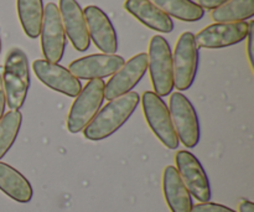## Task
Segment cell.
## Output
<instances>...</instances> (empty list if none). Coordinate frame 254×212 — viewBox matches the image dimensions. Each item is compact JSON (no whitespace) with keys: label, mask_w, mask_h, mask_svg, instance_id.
Listing matches in <instances>:
<instances>
[{"label":"cell","mask_w":254,"mask_h":212,"mask_svg":"<svg viewBox=\"0 0 254 212\" xmlns=\"http://www.w3.org/2000/svg\"><path fill=\"white\" fill-rule=\"evenodd\" d=\"M139 103L140 96L133 91L109 101L83 129L86 139L98 141L113 136L130 118Z\"/></svg>","instance_id":"obj_1"},{"label":"cell","mask_w":254,"mask_h":212,"mask_svg":"<svg viewBox=\"0 0 254 212\" xmlns=\"http://www.w3.org/2000/svg\"><path fill=\"white\" fill-rule=\"evenodd\" d=\"M1 77L7 107L19 111L24 106L30 88L29 61L22 50H10L5 59L4 73Z\"/></svg>","instance_id":"obj_2"},{"label":"cell","mask_w":254,"mask_h":212,"mask_svg":"<svg viewBox=\"0 0 254 212\" xmlns=\"http://www.w3.org/2000/svg\"><path fill=\"white\" fill-rule=\"evenodd\" d=\"M148 69L154 92L159 97H165L174 89L173 52L165 37L155 35L149 44Z\"/></svg>","instance_id":"obj_3"},{"label":"cell","mask_w":254,"mask_h":212,"mask_svg":"<svg viewBox=\"0 0 254 212\" xmlns=\"http://www.w3.org/2000/svg\"><path fill=\"white\" fill-rule=\"evenodd\" d=\"M104 86L103 79H91L77 94L67 117L69 133L82 132L96 117L104 101Z\"/></svg>","instance_id":"obj_4"},{"label":"cell","mask_w":254,"mask_h":212,"mask_svg":"<svg viewBox=\"0 0 254 212\" xmlns=\"http://www.w3.org/2000/svg\"><path fill=\"white\" fill-rule=\"evenodd\" d=\"M140 101L143 103L144 116L153 133L168 149H178L180 141L176 134L170 111L164 99L155 92L146 91Z\"/></svg>","instance_id":"obj_5"},{"label":"cell","mask_w":254,"mask_h":212,"mask_svg":"<svg viewBox=\"0 0 254 212\" xmlns=\"http://www.w3.org/2000/svg\"><path fill=\"white\" fill-rule=\"evenodd\" d=\"M198 66V47L195 35L186 31L180 35L173 54L174 87L179 91H186L195 81Z\"/></svg>","instance_id":"obj_6"},{"label":"cell","mask_w":254,"mask_h":212,"mask_svg":"<svg viewBox=\"0 0 254 212\" xmlns=\"http://www.w3.org/2000/svg\"><path fill=\"white\" fill-rule=\"evenodd\" d=\"M169 111L179 141L186 148H195L200 141V123L190 99L180 92H175L170 97Z\"/></svg>","instance_id":"obj_7"},{"label":"cell","mask_w":254,"mask_h":212,"mask_svg":"<svg viewBox=\"0 0 254 212\" xmlns=\"http://www.w3.org/2000/svg\"><path fill=\"white\" fill-rule=\"evenodd\" d=\"M40 36L45 60L59 64L64 57L66 49V32L59 6L55 2H49L46 4V7H44V19Z\"/></svg>","instance_id":"obj_8"},{"label":"cell","mask_w":254,"mask_h":212,"mask_svg":"<svg viewBox=\"0 0 254 212\" xmlns=\"http://www.w3.org/2000/svg\"><path fill=\"white\" fill-rule=\"evenodd\" d=\"M176 170L191 196L200 203H208L211 199V186L202 164L192 153L179 150L175 155Z\"/></svg>","instance_id":"obj_9"},{"label":"cell","mask_w":254,"mask_h":212,"mask_svg":"<svg viewBox=\"0 0 254 212\" xmlns=\"http://www.w3.org/2000/svg\"><path fill=\"white\" fill-rule=\"evenodd\" d=\"M148 71V55L145 52L135 55L124 62L123 66L111 77L104 86V98L112 101L123 94L131 92V89L140 82Z\"/></svg>","instance_id":"obj_10"},{"label":"cell","mask_w":254,"mask_h":212,"mask_svg":"<svg viewBox=\"0 0 254 212\" xmlns=\"http://www.w3.org/2000/svg\"><path fill=\"white\" fill-rule=\"evenodd\" d=\"M250 22H215L197 32L195 41L201 49H222L247 39Z\"/></svg>","instance_id":"obj_11"},{"label":"cell","mask_w":254,"mask_h":212,"mask_svg":"<svg viewBox=\"0 0 254 212\" xmlns=\"http://www.w3.org/2000/svg\"><path fill=\"white\" fill-rule=\"evenodd\" d=\"M124 59L116 54H96L74 60L68 71L78 79H103L113 76L124 65Z\"/></svg>","instance_id":"obj_12"},{"label":"cell","mask_w":254,"mask_h":212,"mask_svg":"<svg viewBox=\"0 0 254 212\" xmlns=\"http://www.w3.org/2000/svg\"><path fill=\"white\" fill-rule=\"evenodd\" d=\"M32 70L37 78L54 91L68 97H77L81 92V81L61 65L46 60H36L32 64Z\"/></svg>","instance_id":"obj_13"},{"label":"cell","mask_w":254,"mask_h":212,"mask_svg":"<svg viewBox=\"0 0 254 212\" xmlns=\"http://www.w3.org/2000/svg\"><path fill=\"white\" fill-rule=\"evenodd\" d=\"M89 39L103 54H116L118 39L113 24L106 12L98 6L89 5L83 10Z\"/></svg>","instance_id":"obj_14"},{"label":"cell","mask_w":254,"mask_h":212,"mask_svg":"<svg viewBox=\"0 0 254 212\" xmlns=\"http://www.w3.org/2000/svg\"><path fill=\"white\" fill-rule=\"evenodd\" d=\"M60 14L64 22V32L74 49L79 52L88 50L91 39L87 29L82 7L76 0H60Z\"/></svg>","instance_id":"obj_15"},{"label":"cell","mask_w":254,"mask_h":212,"mask_svg":"<svg viewBox=\"0 0 254 212\" xmlns=\"http://www.w3.org/2000/svg\"><path fill=\"white\" fill-rule=\"evenodd\" d=\"M163 190L171 212H191L192 196L184 184L175 166H166L163 174Z\"/></svg>","instance_id":"obj_16"},{"label":"cell","mask_w":254,"mask_h":212,"mask_svg":"<svg viewBox=\"0 0 254 212\" xmlns=\"http://www.w3.org/2000/svg\"><path fill=\"white\" fill-rule=\"evenodd\" d=\"M124 9L151 30L164 34H169L174 30L171 17L149 0H126Z\"/></svg>","instance_id":"obj_17"},{"label":"cell","mask_w":254,"mask_h":212,"mask_svg":"<svg viewBox=\"0 0 254 212\" xmlns=\"http://www.w3.org/2000/svg\"><path fill=\"white\" fill-rule=\"evenodd\" d=\"M0 190L17 203L26 204L32 199L31 184L12 166L0 161Z\"/></svg>","instance_id":"obj_18"},{"label":"cell","mask_w":254,"mask_h":212,"mask_svg":"<svg viewBox=\"0 0 254 212\" xmlns=\"http://www.w3.org/2000/svg\"><path fill=\"white\" fill-rule=\"evenodd\" d=\"M17 14L22 30L30 39L40 36L44 19L42 0H16Z\"/></svg>","instance_id":"obj_19"},{"label":"cell","mask_w":254,"mask_h":212,"mask_svg":"<svg viewBox=\"0 0 254 212\" xmlns=\"http://www.w3.org/2000/svg\"><path fill=\"white\" fill-rule=\"evenodd\" d=\"M168 16L176 17L181 21H198L205 15V10L192 0H149Z\"/></svg>","instance_id":"obj_20"},{"label":"cell","mask_w":254,"mask_h":212,"mask_svg":"<svg viewBox=\"0 0 254 212\" xmlns=\"http://www.w3.org/2000/svg\"><path fill=\"white\" fill-rule=\"evenodd\" d=\"M254 15V0H228L211 12L216 22H240L252 19Z\"/></svg>","instance_id":"obj_21"},{"label":"cell","mask_w":254,"mask_h":212,"mask_svg":"<svg viewBox=\"0 0 254 212\" xmlns=\"http://www.w3.org/2000/svg\"><path fill=\"white\" fill-rule=\"evenodd\" d=\"M22 123V114L16 109H10L0 119V159L10 150L17 138Z\"/></svg>","instance_id":"obj_22"},{"label":"cell","mask_w":254,"mask_h":212,"mask_svg":"<svg viewBox=\"0 0 254 212\" xmlns=\"http://www.w3.org/2000/svg\"><path fill=\"white\" fill-rule=\"evenodd\" d=\"M191 212H236L232 209L227 208L225 205L215 203H201L197 205L192 206Z\"/></svg>","instance_id":"obj_23"},{"label":"cell","mask_w":254,"mask_h":212,"mask_svg":"<svg viewBox=\"0 0 254 212\" xmlns=\"http://www.w3.org/2000/svg\"><path fill=\"white\" fill-rule=\"evenodd\" d=\"M253 34H254V21H250V31L247 35V54L250 60L251 67L253 69Z\"/></svg>","instance_id":"obj_24"},{"label":"cell","mask_w":254,"mask_h":212,"mask_svg":"<svg viewBox=\"0 0 254 212\" xmlns=\"http://www.w3.org/2000/svg\"><path fill=\"white\" fill-rule=\"evenodd\" d=\"M228 0H197V4L202 7L203 10H213L216 7L221 6L222 4L227 2Z\"/></svg>","instance_id":"obj_25"},{"label":"cell","mask_w":254,"mask_h":212,"mask_svg":"<svg viewBox=\"0 0 254 212\" xmlns=\"http://www.w3.org/2000/svg\"><path fill=\"white\" fill-rule=\"evenodd\" d=\"M5 106H6V96H5L4 84H2V77L0 73V119L5 113Z\"/></svg>","instance_id":"obj_26"},{"label":"cell","mask_w":254,"mask_h":212,"mask_svg":"<svg viewBox=\"0 0 254 212\" xmlns=\"http://www.w3.org/2000/svg\"><path fill=\"white\" fill-rule=\"evenodd\" d=\"M240 212H254V204L250 200L241 201Z\"/></svg>","instance_id":"obj_27"},{"label":"cell","mask_w":254,"mask_h":212,"mask_svg":"<svg viewBox=\"0 0 254 212\" xmlns=\"http://www.w3.org/2000/svg\"><path fill=\"white\" fill-rule=\"evenodd\" d=\"M0 54H1V37H0Z\"/></svg>","instance_id":"obj_28"}]
</instances>
